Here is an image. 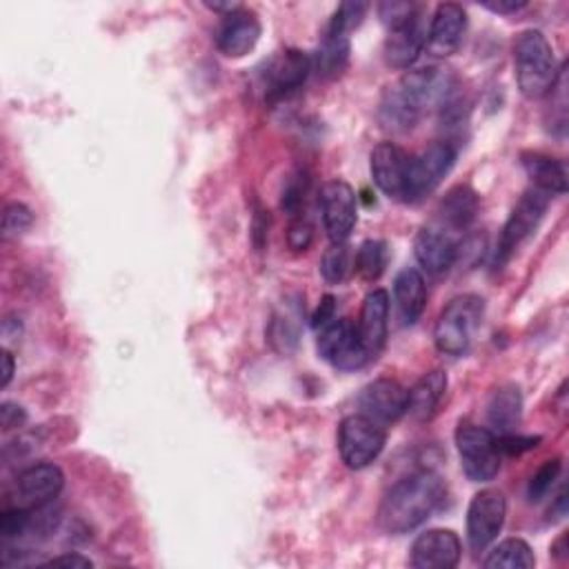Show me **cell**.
<instances>
[{
	"label": "cell",
	"instance_id": "cell-35",
	"mask_svg": "<svg viewBox=\"0 0 569 569\" xmlns=\"http://www.w3.org/2000/svg\"><path fill=\"white\" fill-rule=\"evenodd\" d=\"M267 336H270V343L281 354H289L298 345V327L289 318H274L272 325H270Z\"/></svg>",
	"mask_w": 569,
	"mask_h": 569
},
{
	"label": "cell",
	"instance_id": "cell-11",
	"mask_svg": "<svg viewBox=\"0 0 569 569\" xmlns=\"http://www.w3.org/2000/svg\"><path fill=\"white\" fill-rule=\"evenodd\" d=\"M320 212L331 243H347L358 223V197L345 180H329L320 189Z\"/></svg>",
	"mask_w": 569,
	"mask_h": 569
},
{
	"label": "cell",
	"instance_id": "cell-17",
	"mask_svg": "<svg viewBox=\"0 0 569 569\" xmlns=\"http://www.w3.org/2000/svg\"><path fill=\"white\" fill-rule=\"evenodd\" d=\"M388 30L390 34L386 39V63L394 70H410L425 50L428 39L421 12L417 10L412 17Z\"/></svg>",
	"mask_w": 569,
	"mask_h": 569
},
{
	"label": "cell",
	"instance_id": "cell-14",
	"mask_svg": "<svg viewBox=\"0 0 569 569\" xmlns=\"http://www.w3.org/2000/svg\"><path fill=\"white\" fill-rule=\"evenodd\" d=\"M467 34V12L456 3H443L436 8L428 39L425 52L434 59H447L456 54Z\"/></svg>",
	"mask_w": 569,
	"mask_h": 569
},
{
	"label": "cell",
	"instance_id": "cell-10",
	"mask_svg": "<svg viewBox=\"0 0 569 569\" xmlns=\"http://www.w3.org/2000/svg\"><path fill=\"white\" fill-rule=\"evenodd\" d=\"M316 345L323 360H327L336 369L354 371L369 362V356L358 338L356 323L349 318H334L329 325H325L318 334Z\"/></svg>",
	"mask_w": 569,
	"mask_h": 569
},
{
	"label": "cell",
	"instance_id": "cell-29",
	"mask_svg": "<svg viewBox=\"0 0 569 569\" xmlns=\"http://www.w3.org/2000/svg\"><path fill=\"white\" fill-rule=\"evenodd\" d=\"M388 245L383 241H365L354 256V270L362 281H378L388 267Z\"/></svg>",
	"mask_w": 569,
	"mask_h": 569
},
{
	"label": "cell",
	"instance_id": "cell-39",
	"mask_svg": "<svg viewBox=\"0 0 569 569\" xmlns=\"http://www.w3.org/2000/svg\"><path fill=\"white\" fill-rule=\"evenodd\" d=\"M25 421H28V414L17 403H3V405H0V423H3L6 432L23 428Z\"/></svg>",
	"mask_w": 569,
	"mask_h": 569
},
{
	"label": "cell",
	"instance_id": "cell-15",
	"mask_svg": "<svg viewBox=\"0 0 569 569\" xmlns=\"http://www.w3.org/2000/svg\"><path fill=\"white\" fill-rule=\"evenodd\" d=\"M461 554V538L452 529H428L414 540L410 565L414 569H454Z\"/></svg>",
	"mask_w": 569,
	"mask_h": 569
},
{
	"label": "cell",
	"instance_id": "cell-31",
	"mask_svg": "<svg viewBox=\"0 0 569 569\" xmlns=\"http://www.w3.org/2000/svg\"><path fill=\"white\" fill-rule=\"evenodd\" d=\"M560 470H562V463H560V459L545 461V463L538 467V472L531 476V481H529V487H527V498H529L531 503H538V500H542V498L549 494V489L554 487V483L558 481V476H560Z\"/></svg>",
	"mask_w": 569,
	"mask_h": 569
},
{
	"label": "cell",
	"instance_id": "cell-25",
	"mask_svg": "<svg viewBox=\"0 0 569 569\" xmlns=\"http://www.w3.org/2000/svg\"><path fill=\"white\" fill-rule=\"evenodd\" d=\"M523 417V394L514 383L500 386L492 392L487 403V423L494 434L516 432Z\"/></svg>",
	"mask_w": 569,
	"mask_h": 569
},
{
	"label": "cell",
	"instance_id": "cell-37",
	"mask_svg": "<svg viewBox=\"0 0 569 569\" xmlns=\"http://www.w3.org/2000/svg\"><path fill=\"white\" fill-rule=\"evenodd\" d=\"M303 201H305V180H301V176H292L283 189L281 206L289 217H296Z\"/></svg>",
	"mask_w": 569,
	"mask_h": 569
},
{
	"label": "cell",
	"instance_id": "cell-5",
	"mask_svg": "<svg viewBox=\"0 0 569 569\" xmlns=\"http://www.w3.org/2000/svg\"><path fill=\"white\" fill-rule=\"evenodd\" d=\"M454 439L465 476L472 483L494 481L500 470V450L496 443V434L489 428L463 421L459 423Z\"/></svg>",
	"mask_w": 569,
	"mask_h": 569
},
{
	"label": "cell",
	"instance_id": "cell-41",
	"mask_svg": "<svg viewBox=\"0 0 569 569\" xmlns=\"http://www.w3.org/2000/svg\"><path fill=\"white\" fill-rule=\"evenodd\" d=\"M267 230H270V217L265 210H256L254 214V223H252V236H254V245L256 250H263L265 243H267Z\"/></svg>",
	"mask_w": 569,
	"mask_h": 569
},
{
	"label": "cell",
	"instance_id": "cell-23",
	"mask_svg": "<svg viewBox=\"0 0 569 569\" xmlns=\"http://www.w3.org/2000/svg\"><path fill=\"white\" fill-rule=\"evenodd\" d=\"M394 303L403 325H414L428 305V285L417 267H405L394 278Z\"/></svg>",
	"mask_w": 569,
	"mask_h": 569
},
{
	"label": "cell",
	"instance_id": "cell-9",
	"mask_svg": "<svg viewBox=\"0 0 569 569\" xmlns=\"http://www.w3.org/2000/svg\"><path fill=\"white\" fill-rule=\"evenodd\" d=\"M507 516V498L500 489H481L467 509V542L474 554L485 551L500 534Z\"/></svg>",
	"mask_w": 569,
	"mask_h": 569
},
{
	"label": "cell",
	"instance_id": "cell-30",
	"mask_svg": "<svg viewBox=\"0 0 569 569\" xmlns=\"http://www.w3.org/2000/svg\"><path fill=\"white\" fill-rule=\"evenodd\" d=\"M354 270V254L347 243H331L320 259V276L329 285L343 283Z\"/></svg>",
	"mask_w": 569,
	"mask_h": 569
},
{
	"label": "cell",
	"instance_id": "cell-34",
	"mask_svg": "<svg viewBox=\"0 0 569 569\" xmlns=\"http://www.w3.org/2000/svg\"><path fill=\"white\" fill-rule=\"evenodd\" d=\"M34 223V214L28 206L23 203H10L6 208V214H3V232L8 239L12 236H21L25 234Z\"/></svg>",
	"mask_w": 569,
	"mask_h": 569
},
{
	"label": "cell",
	"instance_id": "cell-21",
	"mask_svg": "<svg viewBox=\"0 0 569 569\" xmlns=\"http://www.w3.org/2000/svg\"><path fill=\"white\" fill-rule=\"evenodd\" d=\"M459 245L461 243L456 241L454 234L434 225V228H423L417 234L414 254L428 274H443L456 263Z\"/></svg>",
	"mask_w": 569,
	"mask_h": 569
},
{
	"label": "cell",
	"instance_id": "cell-32",
	"mask_svg": "<svg viewBox=\"0 0 569 569\" xmlns=\"http://www.w3.org/2000/svg\"><path fill=\"white\" fill-rule=\"evenodd\" d=\"M30 520H32V509L30 507H10L0 516V536L6 540H17L23 538L30 531Z\"/></svg>",
	"mask_w": 569,
	"mask_h": 569
},
{
	"label": "cell",
	"instance_id": "cell-16",
	"mask_svg": "<svg viewBox=\"0 0 569 569\" xmlns=\"http://www.w3.org/2000/svg\"><path fill=\"white\" fill-rule=\"evenodd\" d=\"M390 325V294L386 289H373L365 296L360 316L356 323L358 338L369 356V360L378 358L388 340Z\"/></svg>",
	"mask_w": 569,
	"mask_h": 569
},
{
	"label": "cell",
	"instance_id": "cell-44",
	"mask_svg": "<svg viewBox=\"0 0 569 569\" xmlns=\"http://www.w3.org/2000/svg\"><path fill=\"white\" fill-rule=\"evenodd\" d=\"M14 378V356L10 349H3V381H0V386L8 388L12 383Z\"/></svg>",
	"mask_w": 569,
	"mask_h": 569
},
{
	"label": "cell",
	"instance_id": "cell-19",
	"mask_svg": "<svg viewBox=\"0 0 569 569\" xmlns=\"http://www.w3.org/2000/svg\"><path fill=\"white\" fill-rule=\"evenodd\" d=\"M17 487L21 507H43L59 498L65 487V474L54 463H36L19 474Z\"/></svg>",
	"mask_w": 569,
	"mask_h": 569
},
{
	"label": "cell",
	"instance_id": "cell-40",
	"mask_svg": "<svg viewBox=\"0 0 569 569\" xmlns=\"http://www.w3.org/2000/svg\"><path fill=\"white\" fill-rule=\"evenodd\" d=\"M334 314H336V298L327 294V296H323V301H320V305H318V309L312 318V325L316 329H323L325 325H329L334 320Z\"/></svg>",
	"mask_w": 569,
	"mask_h": 569
},
{
	"label": "cell",
	"instance_id": "cell-33",
	"mask_svg": "<svg viewBox=\"0 0 569 569\" xmlns=\"http://www.w3.org/2000/svg\"><path fill=\"white\" fill-rule=\"evenodd\" d=\"M367 10H369L367 3H343V6L336 10V14L331 17V23H329L327 32L345 34V36H347L351 30H356V28L362 23Z\"/></svg>",
	"mask_w": 569,
	"mask_h": 569
},
{
	"label": "cell",
	"instance_id": "cell-4",
	"mask_svg": "<svg viewBox=\"0 0 569 569\" xmlns=\"http://www.w3.org/2000/svg\"><path fill=\"white\" fill-rule=\"evenodd\" d=\"M485 312V303L481 296L463 294L456 296L439 316L434 327V345L445 356H463L467 354L474 331L481 325Z\"/></svg>",
	"mask_w": 569,
	"mask_h": 569
},
{
	"label": "cell",
	"instance_id": "cell-22",
	"mask_svg": "<svg viewBox=\"0 0 569 569\" xmlns=\"http://www.w3.org/2000/svg\"><path fill=\"white\" fill-rule=\"evenodd\" d=\"M445 394H447V373L441 369L428 371L408 392V414L419 423L432 421Z\"/></svg>",
	"mask_w": 569,
	"mask_h": 569
},
{
	"label": "cell",
	"instance_id": "cell-26",
	"mask_svg": "<svg viewBox=\"0 0 569 569\" xmlns=\"http://www.w3.org/2000/svg\"><path fill=\"white\" fill-rule=\"evenodd\" d=\"M520 158L534 187L542 189L549 197L567 192V167L562 160L540 151H525Z\"/></svg>",
	"mask_w": 569,
	"mask_h": 569
},
{
	"label": "cell",
	"instance_id": "cell-1",
	"mask_svg": "<svg viewBox=\"0 0 569 569\" xmlns=\"http://www.w3.org/2000/svg\"><path fill=\"white\" fill-rule=\"evenodd\" d=\"M454 78L445 70L425 67L408 72L383 94L378 105V120L390 131H410L430 107H445L454 101Z\"/></svg>",
	"mask_w": 569,
	"mask_h": 569
},
{
	"label": "cell",
	"instance_id": "cell-2",
	"mask_svg": "<svg viewBox=\"0 0 569 569\" xmlns=\"http://www.w3.org/2000/svg\"><path fill=\"white\" fill-rule=\"evenodd\" d=\"M447 487L432 470H421L399 481L378 507V525L388 534H408L441 509Z\"/></svg>",
	"mask_w": 569,
	"mask_h": 569
},
{
	"label": "cell",
	"instance_id": "cell-27",
	"mask_svg": "<svg viewBox=\"0 0 569 569\" xmlns=\"http://www.w3.org/2000/svg\"><path fill=\"white\" fill-rule=\"evenodd\" d=\"M483 565L487 569H531L536 565V556L523 538H507L489 551Z\"/></svg>",
	"mask_w": 569,
	"mask_h": 569
},
{
	"label": "cell",
	"instance_id": "cell-8",
	"mask_svg": "<svg viewBox=\"0 0 569 569\" xmlns=\"http://www.w3.org/2000/svg\"><path fill=\"white\" fill-rule=\"evenodd\" d=\"M456 162V149L447 140H436L428 145L421 154L410 158L408 171V203H419L430 197L434 189L443 182V178L452 171Z\"/></svg>",
	"mask_w": 569,
	"mask_h": 569
},
{
	"label": "cell",
	"instance_id": "cell-7",
	"mask_svg": "<svg viewBox=\"0 0 569 569\" xmlns=\"http://www.w3.org/2000/svg\"><path fill=\"white\" fill-rule=\"evenodd\" d=\"M547 208H549V194L542 192V189H538V187H531L529 192H525L520 197V201L516 203L514 212L509 214V219L500 232V239H498V247H496V256H494V265L498 270L538 230Z\"/></svg>",
	"mask_w": 569,
	"mask_h": 569
},
{
	"label": "cell",
	"instance_id": "cell-24",
	"mask_svg": "<svg viewBox=\"0 0 569 569\" xmlns=\"http://www.w3.org/2000/svg\"><path fill=\"white\" fill-rule=\"evenodd\" d=\"M478 212V197L472 187L459 185L443 199L439 208V228L447 230L450 234L465 232Z\"/></svg>",
	"mask_w": 569,
	"mask_h": 569
},
{
	"label": "cell",
	"instance_id": "cell-43",
	"mask_svg": "<svg viewBox=\"0 0 569 569\" xmlns=\"http://www.w3.org/2000/svg\"><path fill=\"white\" fill-rule=\"evenodd\" d=\"M525 8H527V3H516V0H509V3H485V10H489L494 14H516Z\"/></svg>",
	"mask_w": 569,
	"mask_h": 569
},
{
	"label": "cell",
	"instance_id": "cell-42",
	"mask_svg": "<svg viewBox=\"0 0 569 569\" xmlns=\"http://www.w3.org/2000/svg\"><path fill=\"white\" fill-rule=\"evenodd\" d=\"M48 565H52V567H92L94 562L87 556H81L76 551H67L63 556H56V558L48 560Z\"/></svg>",
	"mask_w": 569,
	"mask_h": 569
},
{
	"label": "cell",
	"instance_id": "cell-13",
	"mask_svg": "<svg viewBox=\"0 0 569 569\" xmlns=\"http://www.w3.org/2000/svg\"><path fill=\"white\" fill-rule=\"evenodd\" d=\"M410 154L394 143H378L369 156V169L376 187L394 201H405Z\"/></svg>",
	"mask_w": 569,
	"mask_h": 569
},
{
	"label": "cell",
	"instance_id": "cell-12",
	"mask_svg": "<svg viewBox=\"0 0 569 569\" xmlns=\"http://www.w3.org/2000/svg\"><path fill=\"white\" fill-rule=\"evenodd\" d=\"M358 410L378 425H392L408 414V390L392 378H376L360 390Z\"/></svg>",
	"mask_w": 569,
	"mask_h": 569
},
{
	"label": "cell",
	"instance_id": "cell-3",
	"mask_svg": "<svg viewBox=\"0 0 569 569\" xmlns=\"http://www.w3.org/2000/svg\"><path fill=\"white\" fill-rule=\"evenodd\" d=\"M514 67L518 89L529 101L547 96L560 78L554 50L538 30H527L516 39Z\"/></svg>",
	"mask_w": 569,
	"mask_h": 569
},
{
	"label": "cell",
	"instance_id": "cell-6",
	"mask_svg": "<svg viewBox=\"0 0 569 569\" xmlns=\"http://www.w3.org/2000/svg\"><path fill=\"white\" fill-rule=\"evenodd\" d=\"M388 432L383 425L362 417H345L338 425V454L349 470H365L383 454Z\"/></svg>",
	"mask_w": 569,
	"mask_h": 569
},
{
	"label": "cell",
	"instance_id": "cell-18",
	"mask_svg": "<svg viewBox=\"0 0 569 569\" xmlns=\"http://www.w3.org/2000/svg\"><path fill=\"white\" fill-rule=\"evenodd\" d=\"M261 21L250 10H234L223 17V23L217 32V48L228 59H243L247 56L261 41Z\"/></svg>",
	"mask_w": 569,
	"mask_h": 569
},
{
	"label": "cell",
	"instance_id": "cell-20",
	"mask_svg": "<svg viewBox=\"0 0 569 569\" xmlns=\"http://www.w3.org/2000/svg\"><path fill=\"white\" fill-rule=\"evenodd\" d=\"M312 72V59L298 50H289L272 59L265 70V92L270 101L285 98L287 94L301 89Z\"/></svg>",
	"mask_w": 569,
	"mask_h": 569
},
{
	"label": "cell",
	"instance_id": "cell-38",
	"mask_svg": "<svg viewBox=\"0 0 569 569\" xmlns=\"http://www.w3.org/2000/svg\"><path fill=\"white\" fill-rule=\"evenodd\" d=\"M314 241V230L307 221L303 219H296L292 225H289V232H287V243L294 252H305Z\"/></svg>",
	"mask_w": 569,
	"mask_h": 569
},
{
	"label": "cell",
	"instance_id": "cell-28",
	"mask_svg": "<svg viewBox=\"0 0 569 569\" xmlns=\"http://www.w3.org/2000/svg\"><path fill=\"white\" fill-rule=\"evenodd\" d=\"M349 59V39L345 34H334V32H325L323 45L318 50V74H323L325 78H334L338 76Z\"/></svg>",
	"mask_w": 569,
	"mask_h": 569
},
{
	"label": "cell",
	"instance_id": "cell-36",
	"mask_svg": "<svg viewBox=\"0 0 569 569\" xmlns=\"http://www.w3.org/2000/svg\"><path fill=\"white\" fill-rule=\"evenodd\" d=\"M496 443H498V450L500 454H523L527 450H534L538 443H540V436H520V434H496Z\"/></svg>",
	"mask_w": 569,
	"mask_h": 569
}]
</instances>
